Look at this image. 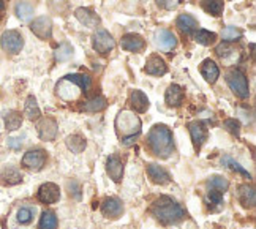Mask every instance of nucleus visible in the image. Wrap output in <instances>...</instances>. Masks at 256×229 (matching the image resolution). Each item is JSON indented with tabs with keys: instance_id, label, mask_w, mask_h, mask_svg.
Listing matches in <instances>:
<instances>
[{
	"instance_id": "nucleus-3",
	"label": "nucleus",
	"mask_w": 256,
	"mask_h": 229,
	"mask_svg": "<svg viewBox=\"0 0 256 229\" xmlns=\"http://www.w3.org/2000/svg\"><path fill=\"white\" fill-rule=\"evenodd\" d=\"M116 128L122 136V142L125 146H130L141 133V120L133 112L122 111L116 117Z\"/></svg>"
},
{
	"instance_id": "nucleus-20",
	"label": "nucleus",
	"mask_w": 256,
	"mask_h": 229,
	"mask_svg": "<svg viewBox=\"0 0 256 229\" xmlns=\"http://www.w3.org/2000/svg\"><path fill=\"white\" fill-rule=\"evenodd\" d=\"M176 26L179 27V30H182L184 34L186 35H192L193 32L198 30V21L188 13H182L179 14V18H177V21H176Z\"/></svg>"
},
{
	"instance_id": "nucleus-16",
	"label": "nucleus",
	"mask_w": 256,
	"mask_h": 229,
	"mask_svg": "<svg viewBox=\"0 0 256 229\" xmlns=\"http://www.w3.org/2000/svg\"><path fill=\"white\" fill-rule=\"evenodd\" d=\"M74 16L78 21H80L82 26H86L87 28H95L98 24H100V18H98V14L90 8H84V6L78 8L74 12Z\"/></svg>"
},
{
	"instance_id": "nucleus-36",
	"label": "nucleus",
	"mask_w": 256,
	"mask_h": 229,
	"mask_svg": "<svg viewBox=\"0 0 256 229\" xmlns=\"http://www.w3.org/2000/svg\"><path fill=\"white\" fill-rule=\"evenodd\" d=\"M65 79L76 84L82 92H87L88 88H90V78L87 74H68V76H65Z\"/></svg>"
},
{
	"instance_id": "nucleus-17",
	"label": "nucleus",
	"mask_w": 256,
	"mask_h": 229,
	"mask_svg": "<svg viewBox=\"0 0 256 229\" xmlns=\"http://www.w3.org/2000/svg\"><path fill=\"white\" fill-rule=\"evenodd\" d=\"M144 72L150 76H163L168 72V65L160 56H150L144 66Z\"/></svg>"
},
{
	"instance_id": "nucleus-15",
	"label": "nucleus",
	"mask_w": 256,
	"mask_h": 229,
	"mask_svg": "<svg viewBox=\"0 0 256 229\" xmlns=\"http://www.w3.org/2000/svg\"><path fill=\"white\" fill-rule=\"evenodd\" d=\"M106 172L108 176L111 177V180L116 184H120L122 182V177H124V163L119 156H110L106 162Z\"/></svg>"
},
{
	"instance_id": "nucleus-5",
	"label": "nucleus",
	"mask_w": 256,
	"mask_h": 229,
	"mask_svg": "<svg viewBox=\"0 0 256 229\" xmlns=\"http://www.w3.org/2000/svg\"><path fill=\"white\" fill-rule=\"evenodd\" d=\"M0 46L8 54H19L24 48V38L18 30H5L0 35Z\"/></svg>"
},
{
	"instance_id": "nucleus-31",
	"label": "nucleus",
	"mask_w": 256,
	"mask_h": 229,
	"mask_svg": "<svg viewBox=\"0 0 256 229\" xmlns=\"http://www.w3.org/2000/svg\"><path fill=\"white\" fill-rule=\"evenodd\" d=\"M208 186H209V190H215V192L224 194L226 192H228V188H230V182L222 176H214V177L209 178Z\"/></svg>"
},
{
	"instance_id": "nucleus-24",
	"label": "nucleus",
	"mask_w": 256,
	"mask_h": 229,
	"mask_svg": "<svg viewBox=\"0 0 256 229\" xmlns=\"http://www.w3.org/2000/svg\"><path fill=\"white\" fill-rule=\"evenodd\" d=\"M239 201L244 207H254L256 202V194H254V188L248 184L240 185L239 188Z\"/></svg>"
},
{
	"instance_id": "nucleus-37",
	"label": "nucleus",
	"mask_w": 256,
	"mask_h": 229,
	"mask_svg": "<svg viewBox=\"0 0 256 229\" xmlns=\"http://www.w3.org/2000/svg\"><path fill=\"white\" fill-rule=\"evenodd\" d=\"M66 82H70V87H72V88H80V87H78L76 84H73L72 81H68V79H66V81H65V78H64L62 81L58 82V86H57V95L60 96V98H64V100H76L78 96H80V94H76V92L65 94V90H62V88H64V86H68ZM66 90H70V88H66ZM80 90H81V88H80ZM81 92H82V90H81Z\"/></svg>"
},
{
	"instance_id": "nucleus-23",
	"label": "nucleus",
	"mask_w": 256,
	"mask_h": 229,
	"mask_svg": "<svg viewBox=\"0 0 256 229\" xmlns=\"http://www.w3.org/2000/svg\"><path fill=\"white\" fill-rule=\"evenodd\" d=\"M0 177H2V182L5 185H18V184L22 182V174L14 166H6V168H4L2 176H0Z\"/></svg>"
},
{
	"instance_id": "nucleus-29",
	"label": "nucleus",
	"mask_w": 256,
	"mask_h": 229,
	"mask_svg": "<svg viewBox=\"0 0 256 229\" xmlns=\"http://www.w3.org/2000/svg\"><path fill=\"white\" fill-rule=\"evenodd\" d=\"M14 13L19 19H21V21H28V19L34 16V5L26 2V0L18 2L14 6Z\"/></svg>"
},
{
	"instance_id": "nucleus-8",
	"label": "nucleus",
	"mask_w": 256,
	"mask_h": 229,
	"mask_svg": "<svg viewBox=\"0 0 256 229\" xmlns=\"http://www.w3.org/2000/svg\"><path fill=\"white\" fill-rule=\"evenodd\" d=\"M30 30L40 40H51L52 36V21L48 16H40L32 21Z\"/></svg>"
},
{
	"instance_id": "nucleus-2",
	"label": "nucleus",
	"mask_w": 256,
	"mask_h": 229,
	"mask_svg": "<svg viewBox=\"0 0 256 229\" xmlns=\"http://www.w3.org/2000/svg\"><path fill=\"white\" fill-rule=\"evenodd\" d=\"M152 212L156 216V220H158L160 223H163V224L179 223V222L184 220V216H185L184 208L168 196H163L160 199H156L155 204H154Z\"/></svg>"
},
{
	"instance_id": "nucleus-19",
	"label": "nucleus",
	"mask_w": 256,
	"mask_h": 229,
	"mask_svg": "<svg viewBox=\"0 0 256 229\" xmlns=\"http://www.w3.org/2000/svg\"><path fill=\"white\" fill-rule=\"evenodd\" d=\"M201 76L209 84L216 82V79L220 78V68H218V65H216L212 60V58H206V60L201 64Z\"/></svg>"
},
{
	"instance_id": "nucleus-33",
	"label": "nucleus",
	"mask_w": 256,
	"mask_h": 229,
	"mask_svg": "<svg viewBox=\"0 0 256 229\" xmlns=\"http://www.w3.org/2000/svg\"><path fill=\"white\" fill-rule=\"evenodd\" d=\"M194 40L202 46H210L215 43L216 40V34L210 32V30H206V28H198L194 34Z\"/></svg>"
},
{
	"instance_id": "nucleus-22",
	"label": "nucleus",
	"mask_w": 256,
	"mask_h": 229,
	"mask_svg": "<svg viewBox=\"0 0 256 229\" xmlns=\"http://www.w3.org/2000/svg\"><path fill=\"white\" fill-rule=\"evenodd\" d=\"M130 102L136 112H146L149 109V98L141 90H133L130 95Z\"/></svg>"
},
{
	"instance_id": "nucleus-27",
	"label": "nucleus",
	"mask_w": 256,
	"mask_h": 229,
	"mask_svg": "<svg viewBox=\"0 0 256 229\" xmlns=\"http://www.w3.org/2000/svg\"><path fill=\"white\" fill-rule=\"evenodd\" d=\"M35 218V208L34 207H28V206H22L18 208L16 212V222L22 226H27L34 222Z\"/></svg>"
},
{
	"instance_id": "nucleus-35",
	"label": "nucleus",
	"mask_w": 256,
	"mask_h": 229,
	"mask_svg": "<svg viewBox=\"0 0 256 229\" xmlns=\"http://www.w3.org/2000/svg\"><path fill=\"white\" fill-rule=\"evenodd\" d=\"M206 202L212 208V210H218V208L223 207L224 201H223V193H218L215 190H209L208 196H206Z\"/></svg>"
},
{
	"instance_id": "nucleus-9",
	"label": "nucleus",
	"mask_w": 256,
	"mask_h": 229,
	"mask_svg": "<svg viewBox=\"0 0 256 229\" xmlns=\"http://www.w3.org/2000/svg\"><path fill=\"white\" fill-rule=\"evenodd\" d=\"M38 201L43 204H56L60 199V188L52 182H46L38 188Z\"/></svg>"
},
{
	"instance_id": "nucleus-30",
	"label": "nucleus",
	"mask_w": 256,
	"mask_h": 229,
	"mask_svg": "<svg viewBox=\"0 0 256 229\" xmlns=\"http://www.w3.org/2000/svg\"><path fill=\"white\" fill-rule=\"evenodd\" d=\"M58 222L57 216L52 210H44L40 216V223H38V229H57Z\"/></svg>"
},
{
	"instance_id": "nucleus-11",
	"label": "nucleus",
	"mask_w": 256,
	"mask_h": 229,
	"mask_svg": "<svg viewBox=\"0 0 256 229\" xmlns=\"http://www.w3.org/2000/svg\"><path fill=\"white\" fill-rule=\"evenodd\" d=\"M102 214L106 218H111V220H116V218L122 216V214H124L122 201L119 198H106L102 204Z\"/></svg>"
},
{
	"instance_id": "nucleus-43",
	"label": "nucleus",
	"mask_w": 256,
	"mask_h": 229,
	"mask_svg": "<svg viewBox=\"0 0 256 229\" xmlns=\"http://www.w3.org/2000/svg\"><path fill=\"white\" fill-rule=\"evenodd\" d=\"M231 52H234V49L230 46V43H222V44L216 46V54H218L222 58L223 57H228Z\"/></svg>"
},
{
	"instance_id": "nucleus-40",
	"label": "nucleus",
	"mask_w": 256,
	"mask_h": 229,
	"mask_svg": "<svg viewBox=\"0 0 256 229\" xmlns=\"http://www.w3.org/2000/svg\"><path fill=\"white\" fill-rule=\"evenodd\" d=\"M73 54V48L72 44H68V43H62L60 46L57 48V51H56V58L58 62H65L68 60V58L72 57Z\"/></svg>"
},
{
	"instance_id": "nucleus-26",
	"label": "nucleus",
	"mask_w": 256,
	"mask_h": 229,
	"mask_svg": "<svg viewBox=\"0 0 256 229\" xmlns=\"http://www.w3.org/2000/svg\"><path fill=\"white\" fill-rule=\"evenodd\" d=\"M65 142H66V147L70 148L73 154H82L86 150V147H87V141L80 134L68 136Z\"/></svg>"
},
{
	"instance_id": "nucleus-44",
	"label": "nucleus",
	"mask_w": 256,
	"mask_h": 229,
	"mask_svg": "<svg viewBox=\"0 0 256 229\" xmlns=\"http://www.w3.org/2000/svg\"><path fill=\"white\" fill-rule=\"evenodd\" d=\"M8 147L13 148V150H19L22 147V141L21 138H10L8 139Z\"/></svg>"
},
{
	"instance_id": "nucleus-13",
	"label": "nucleus",
	"mask_w": 256,
	"mask_h": 229,
	"mask_svg": "<svg viewBox=\"0 0 256 229\" xmlns=\"http://www.w3.org/2000/svg\"><path fill=\"white\" fill-rule=\"evenodd\" d=\"M188 132H190L194 148L200 150L202 144L206 142V139H208V128H206V125L201 122H192V124H188Z\"/></svg>"
},
{
	"instance_id": "nucleus-32",
	"label": "nucleus",
	"mask_w": 256,
	"mask_h": 229,
	"mask_svg": "<svg viewBox=\"0 0 256 229\" xmlns=\"http://www.w3.org/2000/svg\"><path fill=\"white\" fill-rule=\"evenodd\" d=\"M106 108V100L103 96H94L92 100H88L82 104V111L87 112H100Z\"/></svg>"
},
{
	"instance_id": "nucleus-14",
	"label": "nucleus",
	"mask_w": 256,
	"mask_h": 229,
	"mask_svg": "<svg viewBox=\"0 0 256 229\" xmlns=\"http://www.w3.org/2000/svg\"><path fill=\"white\" fill-rule=\"evenodd\" d=\"M120 46L128 52H140L144 49L146 42H144V38L138 34H126L120 40Z\"/></svg>"
},
{
	"instance_id": "nucleus-41",
	"label": "nucleus",
	"mask_w": 256,
	"mask_h": 229,
	"mask_svg": "<svg viewBox=\"0 0 256 229\" xmlns=\"http://www.w3.org/2000/svg\"><path fill=\"white\" fill-rule=\"evenodd\" d=\"M223 128L232 136H239L240 134V124L236 120V118H226L223 122Z\"/></svg>"
},
{
	"instance_id": "nucleus-38",
	"label": "nucleus",
	"mask_w": 256,
	"mask_h": 229,
	"mask_svg": "<svg viewBox=\"0 0 256 229\" xmlns=\"http://www.w3.org/2000/svg\"><path fill=\"white\" fill-rule=\"evenodd\" d=\"M222 38L224 40V43H232V42H238V40L242 38V32L238 27L228 26L222 30Z\"/></svg>"
},
{
	"instance_id": "nucleus-12",
	"label": "nucleus",
	"mask_w": 256,
	"mask_h": 229,
	"mask_svg": "<svg viewBox=\"0 0 256 229\" xmlns=\"http://www.w3.org/2000/svg\"><path fill=\"white\" fill-rule=\"evenodd\" d=\"M155 43L160 48V51L170 52L177 46V38L172 32L166 30V28H160L155 32Z\"/></svg>"
},
{
	"instance_id": "nucleus-42",
	"label": "nucleus",
	"mask_w": 256,
	"mask_h": 229,
	"mask_svg": "<svg viewBox=\"0 0 256 229\" xmlns=\"http://www.w3.org/2000/svg\"><path fill=\"white\" fill-rule=\"evenodd\" d=\"M66 188H68V193H70V196H73L74 199H81V185L78 184L76 180L68 182Z\"/></svg>"
},
{
	"instance_id": "nucleus-1",
	"label": "nucleus",
	"mask_w": 256,
	"mask_h": 229,
	"mask_svg": "<svg viewBox=\"0 0 256 229\" xmlns=\"http://www.w3.org/2000/svg\"><path fill=\"white\" fill-rule=\"evenodd\" d=\"M152 152L160 158H168L174 152V139L172 133L166 125L156 124L150 128L149 136H147Z\"/></svg>"
},
{
	"instance_id": "nucleus-10",
	"label": "nucleus",
	"mask_w": 256,
	"mask_h": 229,
	"mask_svg": "<svg viewBox=\"0 0 256 229\" xmlns=\"http://www.w3.org/2000/svg\"><path fill=\"white\" fill-rule=\"evenodd\" d=\"M36 132L43 141H54L58 132V125L52 117H43L36 125Z\"/></svg>"
},
{
	"instance_id": "nucleus-6",
	"label": "nucleus",
	"mask_w": 256,
	"mask_h": 229,
	"mask_svg": "<svg viewBox=\"0 0 256 229\" xmlns=\"http://www.w3.org/2000/svg\"><path fill=\"white\" fill-rule=\"evenodd\" d=\"M46 160H48V155L43 148H32V150H27L24 154L21 163L26 169H28V171L38 172L44 168Z\"/></svg>"
},
{
	"instance_id": "nucleus-21",
	"label": "nucleus",
	"mask_w": 256,
	"mask_h": 229,
	"mask_svg": "<svg viewBox=\"0 0 256 229\" xmlns=\"http://www.w3.org/2000/svg\"><path fill=\"white\" fill-rule=\"evenodd\" d=\"M184 98H185L184 88L177 84H171L164 94V100H166V103H168V106H174V108L180 106L184 103Z\"/></svg>"
},
{
	"instance_id": "nucleus-7",
	"label": "nucleus",
	"mask_w": 256,
	"mask_h": 229,
	"mask_svg": "<svg viewBox=\"0 0 256 229\" xmlns=\"http://www.w3.org/2000/svg\"><path fill=\"white\" fill-rule=\"evenodd\" d=\"M92 46L98 54H110L116 48V42L112 35L104 30V28H98L92 36Z\"/></svg>"
},
{
	"instance_id": "nucleus-18",
	"label": "nucleus",
	"mask_w": 256,
	"mask_h": 229,
	"mask_svg": "<svg viewBox=\"0 0 256 229\" xmlns=\"http://www.w3.org/2000/svg\"><path fill=\"white\" fill-rule=\"evenodd\" d=\"M147 174H149L150 180L154 184H156V185H166V184H170V180H171L168 171H166L163 166L155 164V163L147 166Z\"/></svg>"
},
{
	"instance_id": "nucleus-25",
	"label": "nucleus",
	"mask_w": 256,
	"mask_h": 229,
	"mask_svg": "<svg viewBox=\"0 0 256 229\" xmlns=\"http://www.w3.org/2000/svg\"><path fill=\"white\" fill-rule=\"evenodd\" d=\"M24 116L28 118V120H38L42 117V111H40V106L36 103V98L34 95L27 96L26 100V104H24Z\"/></svg>"
},
{
	"instance_id": "nucleus-34",
	"label": "nucleus",
	"mask_w": 256,
	"mask_h": 229,
	"mask_svg": "<svg viewBox=\"0 0 256 229\" xmlns=\"http://www.w3.org/2000/svg\"><path fill=\"white\" fill-rule=\"evenodd\" d=\"M202 8L212 16H220L223 13L224 2L223 0H202Z\"/></svg>"
},
{
	"instance_id": "nucleus-28",
	"label": "nucleus",
	"mask_w": 256,
	"mask_h": 229,
	"mask_svg": "<svg viewBox=\"0 0 256 229\" xmlns=\"http://www.w3.org/2000/svg\"><path fill=\"white\" fill-rule=\"evenodd\" d=\"M4 122H5V128L8 132H14L18 128H21L22 125V116L18 111H8L4 116Z\"/></svg>"
},
{
	"instance_id": "nucleus-4",
	"label": "nucleus",
	"mask_w": 256,
	"mask_h": 229,
	"mask_svg": "<svg viewBox=\"0 0 256 229\" xmlns=\"http://www.w3.org/2000/svg\"><path fill=\"white\" fill-rule=\"evenodd\" d=\"M226 82H228L230 88L236 96H239L240 100H247L250 96V86L248 79L239 70H232L226 74Z\"/></svg>"
},
{
	"instance_id": "nucleus-45",
	"label": "nucleus",
	"mask_w": 256,
	"mask_h": 229,
	"mask_svg": "<svg viewBox=\"0 0 256 229\" xmlns=\"http://www.w3.org/2000/svg\"><path fill=\"white\" fill-rule=\"evenodd\" d=\"M156 2H158V5L163 8H171L174 5V0H156Z\"/></svg>"
},
{
	"instance_id": "nucleus-39",
	"label": "nucleus",
	"mask_w": 256,
	"mask_h": 229,
	"mask_svg": "<svg viewBox=\"0 0 256 229\" xmlns=\"http://www.w3.org/2000/svg\"><path fill=\"white\" fill-rule=\"evenodd\" d=\"M222 163H223V166L232 169V171H236V172H239V174H242V176H245V177H250V174H248L247 171H245V169H244L238 162H234L230 155H224V156L222 158Z\"/></svg>"
}]
</instances>
